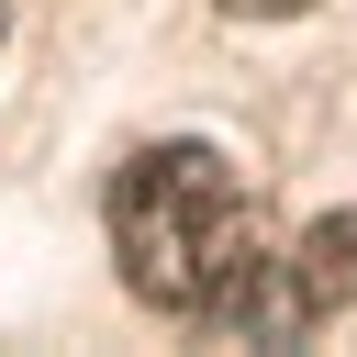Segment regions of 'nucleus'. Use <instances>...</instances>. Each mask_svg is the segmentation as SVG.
<instances>
[{
  "label": "nucleus",
  "instance_id": "obj_1",
  "mask_svg": "<svg viewBox=\"0 0 357 357\" xmlns=\"http://www.w3.org/2000/svg\"><path fill=\"white\" fill-rule=\"evenodd\" d=\"M112 257H123V290L145 312L245 324V335H257V301L279 279L268 223H257L245 178L212 145H145V156H123V178H112Z\"/></svg>",
  "mask_w": 357,
  "mask_h": 357
},
{
  "label": "nucleus",
  "instance_id": "obj_2",
  "mask_svg": "<svg viewBox=\"0 0 357 357\" xmlns=\"http://www.w3.org/2000/svg\"><path fill=\"white\" fill-rule=\"evenodd\" d=\"M357 324V212H324L290 257H279V279H268V301H257V335H346Z\"/></svg>",
  "mask_w": 357,
  "mask_h": 357
},
{
  "label": "nucleus",
  "instance_id": "obj_3",
  "mask_svg": "<svg viewBox=\"0 0 357 357\" xmlns=\"http://www.w3.org/2000/svg\"><path fill=\"white\" fill-rule=\"evenodd\" d=\"M223 11H257V22H290V11H312V0H223Z\"/></svg>",
  "mask_w": 357,
  "mask_h": 357
}]
</instances>
